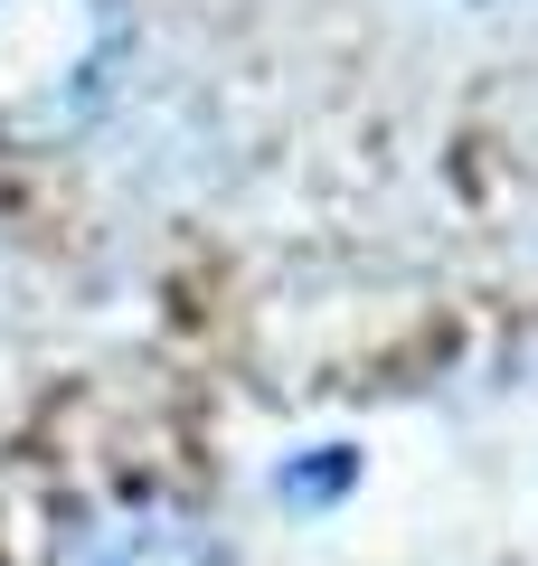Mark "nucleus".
<instances>
[{
    "label": "nucleus",
    "mask_w": 538,
    "mask_h": 566,
    "mask_svg": "<svg viewBox=\"0 0 538 566\" xmlns=\"http://www.w3.org/2000/svg\"><path fill=\"white\" fill-rule=\"evenodd\" d=\"M123 66V0H0V133L76 142Z\"/></svg>",
    "instance_id": "1"
},
{
    "label": "nucleus",
    "mask_w": 538,
    "mask_h": 566,
    "mask_svg": "<svg viewBox=\"0 0 538 566\" xmlns=\"http://www.w3.org/2000/svg\"><path fill=\"white\" fill-rule=\"evenodd\" d=\"M58 566H227L218 538L199 520H179V510H114L95 520Z\"/></svg>",
    "instance_id": "2"
}]
</instances>
